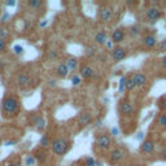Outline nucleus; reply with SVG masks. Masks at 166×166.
<instances>
[{
  "instance_id": "21",
  "label": "nucleus",
  "mask_w": 166,
  "mask_h": 166,
  "mask_svg": "<svg viewBox=\"0 0 166 166\" xmlns=\"http://www.w3.org/2000/svg\"><path fill=\"white\" fill-rule=\"evenodd\" d=\"M95 42L97 43V44H105V43H106V33L99 31L95 35Z\"/></svg>"
},
{
  "instance_id": "38",
  "label": "nucleus",
  "mask_w": 166,
  "mask_h": 166,
  "mask_svg": "<svg viewBox=\"0 0 166 166\" xmlns=\"http://www.w3.org/2000/svg\"><path fill=\"white\" fill-rule=\"evenodd\" d=\"M105 44H106V48H108V49H110V51L114 48V47H113V42H108V40H106Z\"/></svg>"
},
{
  "instance_id": "24",
  "label": "nucleus",
  "mask_w": 166,
  "mask_h": 166,
  "mask_svg": "<svg viewBox=\"0 0 166 166\" xmlns=\"http://www.w3.org/2000/svg\"><path fill=\"white\" fill-rule=\"evenodd\" d=\"M11 38V33L8 29H5V27H2L0 26V39H3L4 42L5 40H8Z\"/></svg>"
},
{
  "instance_id": "42",
  "label": "nucleus",
  "mask_w": 166,
  "mask_h": 166,
  "mask_svg": "<svg viewBox=\"0 0 166 166\" xmlns=\"http://www.w3.org/2000/svg\"><path fill=\"white\" fill-rule=\"evenodd\" d=\"M5 5L7 7H14V5H16V2H7Z\"/></svg>"
},
{
  "instance_id": "10",
  "label": "nucleus",
  "mask_w": 166,
  "mask_h": 166,
  "mask_svg": "<svg viewBox=\"0 0 166 166\" xmlns=\"http://www.w3.org/2000/svg\"><path fill=\"white\" fill-rule=\"evenodd\" d=\"M79 77L84 79H90L92 77H95V71L88 65H82L81 69H79Z\"/></svg>"
},
{
  "instance_id": "20",
  "label": "nucleus",
  "mask_w": 166,
  "mask_h": 166,
  "mask_svg": "<svg viewBox=\"0 0 166 166\" xmlns=\"http://www.w3.org/2000/svg\"><path fill=\"white\" fill-rule=\"evenodd\" d=\"M34 158L38 162L43 164V162H46V160H47V153L44 152V150H37V152L34 153Z\"/></svg>"
},
{
  "instance_id": "18",
  "label": "nucleus",
  "mask_w": 166,
  "mask_h": 166,
  "mask_svg": "<svg viewBox=\"0 0 166 166\" xmlns=\"http://www.w3.org/2000/svg\"><path fill=\"white\" fill-rule=\"evenodd\" d=\"M64 64L66 65L69 71H75L77 68H78V60L75 59V57H68L66 61H65Z\"/></svg>"
},
{
  "instance_id": "47",
  "label": "nucleus",
  "mask_w": 166,
  "mask_h": 166,
  "mask_svg": "<svg viewBox=\"0 0 166 166\" xmlns=\"http://www.w3.org/2000/svg\"><path fill=\"white\" fill-rule=\"evenodd\" d=\"M128 166H143V165H140V164H131V165H128Z\"/></svg>"
},
{
  "instance_id": "11",
  "label": "nucleus",
  "mask_w": 166,
  "mask_h": 166,
  "mask_svg": "<svg viewBox=\"0 0 166 166\" xmlns=\"http://www.w3.org/2000/svg\"><path fill=\"white\" fill-rule=\"evenodd\" d=\"M123 157H125V152H123V149H121V148H117V149H113L112 152H110V161L113 164H117L119 161L123 160Z\"/></svg>"
},
{
  "instance_id": "14",
  "label": "nucleus",
  "mask_w": 166,
  "mask_h": 166,
  "mask_svg": "<svg viewBox=\"0 0 166 166\" xmlns=\"http://www.w3.org/2000/svg\"><path fill=\"white\" fill-rule=\"evenodd\" d=\"M33 125L37 128V131H43V130L47 127V121L44 119V117H42V115H37L33 122Z\"/></svg>"
},
{
  "instance_id": "19",
  "label": "nucleus",
  "mask_w": 166,
  "mask_h": 166,
  "mask_svg": "<svg viewBox=\"0 0 166 166\" xmlns=\"http://www.w3.org/2000/svg\"><path fill=\"white\" fill-rule=\"evenodd\" d=\"M140 33H141V27L139 25H132L128 29V34H130V37H132V38L139 37Z\"/></svg>"
},
{
  "instance_id": "45",
  "label": "nucleus",
  "mask_w": 166,
  "mask_h": 166,
  "mask_svg": "<svg viewBox=\"0 0 166 166\" xmlns=\"http://www.w3.org/2000/svg\"><path fill=\"white\" fill-rule=\"evenodd\" d=\"M5 166H20V164H14V162H12V164H7Z\"/></svg>"
},
{
  "instance_id": "30",
  "label": "nucleus",
  "mask_w": 166,
  "mask_h": 166,
  "mask_svg": "<svg viewBox=\"0 0 166 166\" xmlns=\"http://www.w3.org/2000/svg\"><path fill=\"white\" fill-rule=\"evenodd\" d=\"M13 51H14V53H16V55H22V52H24V48H22V46L16 44V46L13 47Z\"/></svg>"
},
{
  "instance_id": "12",
  "label": "nucleus",
  "mask_w": 166,
  "mask_h": 166,
  "mask_svg": "<svg viewBox=\"0 0 166 166\" xmlns=\"http://www.w3.org/2000/svg\"><path fill=\"white\" fill-rule=\"evenodd\" d=\"M125 39V30L123 29H115L112 33V42L115 44H119L121 42H123Z\"/></svg>"
},
{
  "instance_id": "28",
  "label": "nucleus",
  "mask_w": 166,
  "mask_h": 166,
  "mask_svg": "<svg viewBox=\"0 0 166 166\" xmlns=\"http://www.w3.org/2000/svg\"><path fill=\"white\" fill-rule=\"evenodd\" d=\"M81 83H82V78L79 77L78 74H75V75L71 77V84H73V86H79Z\"/></svg>"
},
{
  "instance_id": "32",
  "label": "nucleus",
  "mask_w": 166,
  "mask_h": 166,
  "mask_svg": "<svg viewBox=\"0 0 166 166\" xmlns=\"http://www.w3.org/2000/svg\"><path fill=\"white\" fill-rule=\"evenodd\" d=\"M9 17H11V14L8 13V12H5L4 14H3V16H2V18H0V22H7V21H8L9 20Z\"/></svg>"
},
{
  "instance_id": "43",
  "label": "nucleus",
  "mask_w": 166,
  "mask_h": 166,
  "mask_svg": "<svg viewBox=\"0 0 166 166\" xmlns=\"http://www.w3.org/2000/svg\"><path fill=\"white\" fill-rule=\"evenodd\" d=\"M143 138H144V134H143V132H139L138 136H136V139H138V140H141Z\"/></svg>"
},
{
  "instance_id": "13",
  "label": "nucleus",
  "mask_w": 166,
  "mask_h": 166,
  "mask_svg": "<svg viewBox=\"0 0 166 166\" xmlns=\"http://www.w3.org/2000/svg\"><path fill=\"white\" fill-rule=\"evenodd\" d=\"M132 81H134V83H135V86L136 87H141V86H144L147 83V77H146V74L144 73H140V71H138V73H135L132 77Z\"/></svg>"
},
{
  "instance_id": "1",
  "label": "nucleus",
  "mask_w": 166,
  "mask_h": 166,
  "mask_svg": "<svg viewBox=\"0 0 166 166\" xmlns=\"http://www.w3.org/2000/svg\"><path fill=\"white\" fill-rule=\"evenodd\" d=\"M21 103L16 96H5L2 100V114L4 118H13L20 113Z\"/></svg>"
},
{
  "instance_id": "22",
  "label": "nucleus",
  "mask_w": 166,
  "mask_h": 166,
  "mask_svg": "<svg viewBox=\"0 0 166 166\" xmlns=\"http://www.w3.org/2000/svg\"><path fill=\"white\" fill-rule=\"evenodd\" d=\"M27 5L30 7V8H33L34 11H38L44 5V3H43L42 0H30V2H27Z\"/></svg>"
},
{
  "instance_id": "46",
  "label": "nucleus",
  "mask_w": 166,
  "mask_h": 166,
  "mask_svg": "<svg viewBox=\"0 0 166 166\" xmlns=\"http://www.w3.org/2000/svg\"><path fill=\"white\" fill-rule=\"evenodd\" d=\"M47 24H48V22H47V21H44V22H42V24H40V26H42V27H44V26H46Z\"/></svg>"
},
{
  "instance_id": "29",
  "label": "nucleus",
  "mask_w": 166,
  "mask_h": 166,
  "mask_svg": "<svg viewBox=\"0 0 166 166\" xmlns=\"http://www.w3.org/2000/svg\"><path fill=\"white\" fill-rule=\"evenodd\" d=\"M40 146H42V148H47V147L49 146V139H48L47 135H43V136H42V139H40Z\"/></svg>"
},
{
  "instance_id": "15",
  "label": "nucleus",
  "mask_w": 166,
  "mask_h": 166,
  "mask_svg": "<svg viewBox=\"0 0 166 166\" xmlns=\"http://www.w3.org/2000/svg\"><path fill=\"white\" fill-rule=\"evenodd\" d=\"M78 122H79V125L81 126H88L91 125V122H92V115L87 112H83L79 114V117H78Z\"/></svg>"
},
{
  "instance_id": "31",
  "label": "nucleus",
  "mask_w": 166,
  "mask_h": 166,
  "mask_svg": "<svg viewBox=\"0 0 166 166\" xmlns=\"http://www.w3.org/2000/svg\"><path fill=\"white\" fill-rule=\"evenodd\" d=\"M86 166H96V161L93 160V157H87L86 158Z\"/></svg>"
},
{
  "instance_id": "25",
  "label": "nucleus",
  "mask_w": 166,
  "mask_h": 166,
  "mask_svg": "<svg viewBox=\"0 0 166 166\" xmlns=\"http://www.w3.org/2000/svg\"><path fill=\"white\" fill-rule=\"evenodd\" d=\"M24 162H25V166H35V164H37V160L34 158V156L27 155L24 158Z\"/></svg>"
},
{
  "instance_id": "2",
  "label": "nucleus",
  "mask_w": 166,
  "mask_h": 166,
  "mask_svg": "<svg viewBox=\"0 0 166 166\" xmlns=\"http://www.w3.org/2000/svg\"><path fill=\"white\" fill-rule=\"evenodd\" d=\"M51 148H52V152L57 156H62L66 153V150H68V141L65 140V139H55L51 144Z\"/></svg>"
},
{
  "instance_id": "23",
  "label": "nucleus",
  "mask_w": 166,
  "mask_h": 166,
  "mask_svg": "<svg viewBox=\"0 0 166 166\" xmlns=\"http://www.w3.org/2000/svg\"><path fill=\"white\" fill-rule=\"evenodd\" d=\"M157 125L162 127V128H166V113H161L158 114L157 117Z\"/></svg>"
},
{
  "instance_id": "8",
  "label": "nucleus",
  "mask_w": 166,
  "mask_h": 166,
  "mask_svg": "<svg viewBox=\"0 0 166 166\" xmlns=\"http://www.w3.org/2000/svg\"><path fill=\"white\" fill-rule=\"evenodd\" d=\"M126 56H127V53L122 47H114L112 49V57H113V60L115 62H119L122 60H125Z\"/></svg>"
},
{
  "instance_id": "5",
  "label": "nucleus",
  "mask_w": 166,
  "mask_h": 166,
  "mask_svg": "<svg viewBox=\"0 0 166 166\" xmlns=\"http://www.w3.org/2000/svg\"><path fill=\"white\" fill-rule=\"evenodd\" d=\"M16 83H17L18 87L26 88V87H29V86L33 83V79H31L30 74H27V73H20L17 75V78H16Z\"/></svg>"
},
{
  "instance_id": "26",
  "label": "nucleus",
  "mask_w": 166,
  "mask_h": 166,
  "mask_svg": "<svg viewBox=\"0 0 166 166\" xmlns=\"http://www.w3.org/2000/svg\"><path fill=\"white\" fill-rule=\"evenodd\" d=\"M135 87H136V86H135V83H134V81H132V78H131V77L127 78V79H126L125 90H126V91H132Z\"/></svg>"
},
{
  "instance_id": "16",
  "label": "nucleus",
  "mask_w": 166,
  "mask_h": 166,
  "mask_svg": "<svg viewBox=\"0 0 166 166\" xmlns=\"http://www.w3.org/2000/svg\"><path fill=\"white\" fill-rule=\"evenodd\" d=\"M55 74L59 77V78H66L68 74H69V70L66 68V65H65L64 62L62 64H59L56 66V69H55Z\"/></svg>"
},
{
  "instance_id": "41",
  "label": "nucleus",
  "mask_w": 166,
  "mask_h": 166,
  "mask_svg": "<svg viewBox=\"0 0 166 166\" xmlns=\"http://www.w3.org/2000/svg\"><path fill=\"white\" fill-rule=\"evenodd\" d=\"M161 66H162L164 69H166V56L162 57V60H161Z\"/></svg>"
},
{
  "instance_id": "3",
  "label": "nucleus",
  "mask_w": 166,
  "mask_h": 166,
  "mask_svg": "<svg viewBox=\"0 0 166 166\" xmlns=\"http://www.w3.org/2000/svg\"><path fill=\"white\" fill-rule=\"evenodd\" d=\"M95 143H96V146H97L99 149H101V150H108V149H109V148L112 147L113 140H112V138H110V135H108V134H101V135H99L97 138H96Z\"/></svg>"
},
{
  "instance_id": "17",
  "label": "nucleus",
  "mask_w": 166,
  "mask_h": 166,
  "mask_svg": "<svg viewBox=\"0 0 166 166\" xmlns=\"http://www.w3.org/2000/svg\"><path fill=\"white\" fill-rule=\"evenodd\" d=\"M143 44L147 48H155L157 46V39L155 35H147V37H144V39H143Z\"/></svg>"
},
{
  "instance_id": "7",
  "label": "nucleus",
  "mask_w": 166,
  "mask_h": 166,
  "mask_svg": "<svg viewBox=\"0 0 166 166\" xmlns=\"http://www.w3.org/2000/svg\"><path fill=\"white\" fill-rule=\"evenodd\" d=\"M119 110H121V114L125 115V117H130V115L134 114V104L131 101H122L121 103V106H119Z\"/></svg>"
},
{
  "instance_id": "37",
  "label": "nucleus",
  "mask_w": 166,
  "mask_h": 166,
  "mask_svg": "<svg viewBox=\"0 0 166 166\" xmlns=\"http://www.w3.org/2000/svg\"><path fill=\"white\" fill-rule=\"evenodd\" d=\"M161 158L164 161H166V147H164V149L161 150Z\"/></svg>"
},
{
  "instance_id": "36",
  "label": "nucleus",
  "mask_w": 166,
  "mask_h": 166,
  "mask_svg": "<svg viewBox=\"0 0 166 166\" xmlns=\"http://www.w3.org/2000/svg\"><path fill=\"white\" fill-rule=\"evenodd\" d=\"M48 56L51 57V59H57V57H59V53H57L56 51H49Z\"/></svg>"
},
{
  "instance_id": "9",
  "label": "nucleus",
  "mask_w": 166,
  "mask_h": 166,
  "mask_svg": "<svg viewBox=\"0 0 166 166\" xmlns=\"http://www.w3.org/2000/svg\"><path fill=\"white\" fill-rule=\"evenodd\" d=\"M155 141L153 140H150V139H147V140H144L141 143V146H140V150H141V153H146V155H150V153H153L155 152Z\"/></svg>"
},
{
  "instance_id": "34",
  "label": "nucleus",
  "mask_w": 166,
  "mask_h": 166,
  "mask_svg": "<svg viewBox=\"0 0 166 166\" xmlns=\"http://www.w3.org/2000/svg\"><path fill=\"white\" fill-rule=\"evenodd\" d=\"M86 53H87L88 56H93V55L96 53V49L93 48V47H88L87 49H86Z\"/></svg>"
},
{
  "instance_id": "6",
  "label": "nucleus",
  "mask_w": 166,
  "mask_h": 166,
  "mask_svg": "<svg viewBox=\"0 0 166 166\" xmlns=\"http://www.w3.org/2000/svg\"><path fill=\"white\" fill-rule=\"evenodd\" d=\"M161 16H162L161 11L158 8H156V7H150V8H148L147 13H146V17H147V20L149 21V22H156Z\"/></svg>"
},
{
  "instance_id": "39",
  "label": "nucleus",
  "mask_w": 166,
  "mask_h": 166,
  "mask_svg": "<svg viewBox=\"0 0 166 166\" xmlns=\"http://www.w3.org/2000/svg\"><path fill=\"white\" fill-rule=\"evenodd\" d=\"M160 49L161 51H166V39L164 42H161V46H160Z\"/></svg>"
},
{
  "instance_id": "40",
  "label": "nucleus",
  "mask_w": 166,
  "mask_h": 166,
  "mask_svg": "<svg viewBox=\"0 0 166 166\" xmlns=\"http://www.w3.org/2000/svg\"><path fill=\"white\" fill-rule=\"evenodd\" d=\"M118 134H119V131H118V128H117V127L112 128V135H113V136H117Z\"/></svg>"
},
{
  "instance_id": "4",
  "label": "nucleus",
  "mask_w": 166,
  "mask_h": 166,
  "mask_svg": "<svg viewBox=\"0 0 166 166\" xmlns=\"http://www.w3.org/2000/svg\"><path fill=\"white\" fill-rule=\"evenodd\" d=\"M100 20L103 22H110L112 17H113V9L110 5H101L100 7V12H99Z\"/></svg>"
},
{
  "instance_id": "33",
  "label": "nucleus",
  "mask_w": 166,
  "mask_h": 166,
  "mask_svg": "<svg viewBox=\"0 0 166 166\" xmlns=\"http://www.w3.org/2000/svg\"><path fill=\"white\" fill-rule=\"evenodd\" d=\"M160 106H161V109L166 112V96H164L161 100H160Z\"/></svg>"
},
{
  "instance_id": "44",
  "label": "nucleus",
  "mask_w": 166,
  "mask_h": 166,
  "mask_svg": "<svg viewBox=\"0 0 166 166\" xmlns=\"http://www.w3.org/2000/svg\"><path fill=\"white\" fill-rule=\"evenodd\" d=\"M16 141L14 140H11V141H5V147H9V146H12V144H14Z\"/></svg>"
},
{
  "instance_id": "27",
  "label": "nucleus",
  "mask_w": 166,
  "mask_h": 166,
  "mask_svg": "<svg viewBox=\"0 0 166 166\" xmlns=\"http://www.w3.org/2000/svg\"><path fill=\"white\" fill-rule=\"evenodd\" d=\"M126 79H127V77H125V75H122V77H121V79H119V86H118V92H119V93H122V92L125 91Z\"/></svg>"
},
{
  "instance_id": "48",
  "label": "nucleus",
  "mask_w": 166,
  "mask_h": 166,
  "mask_svg": "<svg viewBox=\"0 0 166 166\" xmlns=\"http://www.w3.org/2000/svg\"><path fill=\"white\" fill-rule=\"evenodd\" d=\"M96 166H103V165L100 164V162H96Z\"/></svg>"
},
{
  "instance_id": "35",
  "label": "nucleus",
  "mask_w": 166,
  "mask_h": 166,
  "mask_svg": "<svg viewBox=\"0 0 166 166\" xmlns=\"http://www.w3.org/2000/svg\"><path fill=\"white\" fill-rule=\"evenodd\" d=\"M5 47H7V42H4L3 39H0V53H2V52L4 51Z\"/></svg>"
}]
</instances>
